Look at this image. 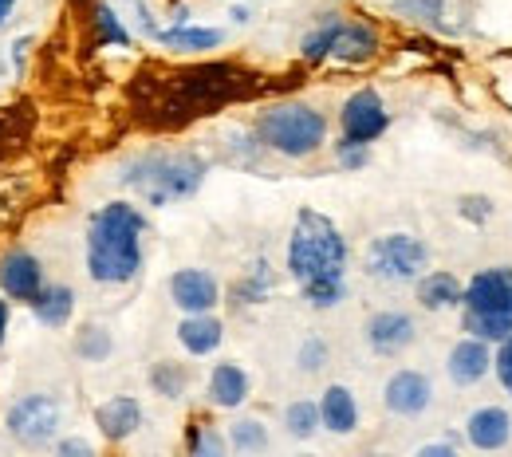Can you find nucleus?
Listing matches in <instances>:
<instances>
[{
  "mask_svg": "<svg viewBox=\"0 0 512 457\" xmlns=\"http://www.w3.org/2000/svg\"><path fill=\"white\" fill-rule=\"evenodd\" d=\"M186 450H190L193 457H221L225 450H229V438L217 434V426L193 418L190 434H186Z\"/></svg>",
  "mask_w": 512,
  "mask_h": 457,
  "instance_id": "nucleus-28",
  "label": "nucleus"
},
{
  "mask_svg": "<svg viewBox=\"0 0 512 457\" xmlns=\"http://www.w3.org/2000/svg\"><path fill=\"white\" fill-rule=\"evenodd\" d=\"M493 371H497V383L505 387V394L512 398V335H505L493 351Z\"/></svg>",
  "mask_w": 512,
  "mask_h": 457,
  "instance_id": "nucleus-34",
  "label": "nucleus"
},
{
  "mask_svg": "<svg viewBox=\"0 0 512 457\" xmlns=\"http://www.w3.org/2000/svg\"><path fill=\"white\" fill-rule=\"evenodd\" d=\"M95 32H99V44H107V48H130L127 24H123V20H119V12H115V8H107V4H99V8H95Z\"/></svg>",
  "mask_w": 512,
  "mask_h": 457,
  "instance_id": "nucleus-30",
  "label": "nucleus"
},
{
  "mask_svg": "<svg viewBox=\"0 0 512 457\" xmlns=\"http://www.w3.org/2000/svg\"><path fill=\"white\" fill-rule=\"evenodd\" d=\"M170 300L186 316H193V312H213L221 304V284L205 268H178L170 276Z\"/></svg>",
  "mask_w": 512,
  "mask_h": 457,
  "instance_id": "nucleus-15",
  "label": "nucleus"
},
{
  "mask_svg": "<svg viewBox=\"0 0 512 457\" xmlns=\"http://www.w3.org/2000/svg\"><path fill=\"white\" fill-rule=\"evenodd\" d=\"M339 131L343 138H355V142H379L390 131V111H386L383 95L375 87H359L347 95L343 111H339Z\"/></svg>",
  "mask_w": 512,
  "mask_h": 457,
  "instance_id": "nucleus-9",
  "label": "nucleus"
},
{
  "mask_svg": "<svg viewBox=\"0 0 512 457\" xmlns=\"http://www.w3.org/2000/svg\"><path fill=\"white\" fill-rule=\"evenodd\" d=\"M4 331H8V300H0V343H4Z\"/></svg>",
  "mask_w": 512,
  "mask_h": 457,
  "instance_id": "nucleus-37",
  "label": "nucleus"
},
{
  "mask_svg": "<svg viewBox=\"0 0 512 457\" xmlns=\"http://www.w3.org/2000/svg\"><path fill=\"white\" fill-rule=\"evenodd\" d=\"M60 430V402L52 394H24L8 410V434L20 446H48Z\"/></svg>",
  "mask_w": 512,
  "mask_h": 457,
  "instance_id": "nucleus-8",
  "label": "nucleus"
},
{
  "mask_svg": "<svg viewBox=\"0 0 512 457\" xmlns=\"http://www.w3.org/2000/svg\"><path fill=\"white\" fill-rule=\"evenodd\" d=\"M363 335H367V347H371L375 355L394 359V355H402L406 347H414V339H418V320H414L410 312L383 308V312H375V316L367 320Z\"/></svg>",
  "mask_w": 512,
  "mask_h": 457,
  "instance_id": "nucleus-14",
  "label": "nucleus"
},
{
  "mask_svg": "<svg viewBox=\"0 0 512 457\" xmlns=\"http://www.w3.org/2000/svg\"><path fill=\"white\" fill-rule=\"evenodd\" d=\"M60 454L64 457H91L95 450H91V442H83V438H67V442H60Z\"/></svg>",
  "mask_w": 512,
  "mask_h": 457,
  "instance_id": "nucleus-35",
  "label": "nucleus"
},
{
  "mask_svg": "<svg viewBox=\"0 0 512 457\" xmlns=\"http://www.w3.org/2000/svg\"><path fill=\"white\" fill-rule=\"evenodd\" d=\"M205 174H209V162L197 150H146L123 166L119 182L130 194H138V201L162 209V205L190 201L205 186Z\"/></svg>",
  "mask_w": 512,
  "mask_h": 457,
  "instance_id": "nucleus-3",
  "label": "nucleus"
},
{
  "mask_svg": "<svg viewBox=\"0 0 512 457\" xmlns=\"http://www.w3.org/2000/svg\"><path fill=\"white\" fill-rule=\"evenodd\" d=\"M249 391H253V379L241 363H217L209 371V383H205V394L217 410H237L249 402Z\"/></svg>",
  "mask_w": 512,
  "mask_h": 457,
  "instance_id": "nucleus-18",
  "label": "nucleus"
},
{
  "mask_svg": "<svg viewBox=\"0 0 512 457\" xmlns=\"http://www.w3.org/2000/svg\"><path fill=\"white\" fill-rule=\"evenodd\" d=\"M383 406L386 414H394V418H422L434 406V383H430V375L426 371H414V367L394 371L383 387Z\"/></svg>",
  "mask_w": 512,
  "mask_h": 457,
  "instance_id": "nucleus-10",
  "label": "nucleus"
},
{
  "mask_svg": "<svg viewBox=\"0 0 512 457\" xmlns=\"http://www.w3.org/2000/svg\"><path fill=\"white\" fill-rule=\"evenodd\" d=\"M12 4H16V0H0V24L12 16Z\"/></svg>",
  "mask_w": 512,
  "mask_h": 457,
  "instance_id": "nucleus-38",
  "label": "nucleus"
},
{
  "mask_svg": "<svg viewBox=\"0 0 512 457\" xmlns=\"http://www.w3.org/2000/svg\"><path fill=\"white\" fill-rule=\"evenodd\" d=\"M461 331L489 339L493 347L512 335V264L477 268L461 292Z\"/></svg>",
  "mask_w": 512,
  "mask_h": 457,
  "instance_id": "nucleus-4",
  "label": "nucleus"
},
{
  "mask_svg": "<svg viewBox=\"0 0 512 457\" xmlns=\"http://www.w3.org/2000/svg\"><path fill=\"white\" fill-rule=\"evenodd\" d=\"M150 387H154V394H162V398H182L186 387H190V371L182 363L162 359V363L150 367Z\"/></svg>",
  "mask_w": 512,
  "mask_h": 457,
  "instance_id": "nucleus-27",
  "label": "nucleus"
},
{
  "mask_svg": "<svg viewBox=\"0 0 512 457\" xmlns=\"http://www.w3.org/2000/svg\"><path fill=\"white\" fill-rule=\"evenodd\" d=\"M347 257H351L347 237L339 233V225L327 213H320V209H300L296 213L284 268L300 284V296L316 312L343 304V296H347Z\"/></svg>",
  "mask_w": 512,
  "mask_h": 457,
  "instance_id": "nucleus-1",
  "label": "nucleus"
},
{
  "mask_svg": "<svg viewBox=\"0 0 512 457\" xmlns=\"http://www.w3.org/2000/svg\"><path fill=\"white\" fill-rule=\"evenodd\" d=\"M154 40H158L162 48H170V52H209V48H217L225 36H221V28L170 24V28H158V32H154Z\"/></svg>",
  "mask_w": 512,
  "mask_h": 457,
  "instance_id": "nucleus-22",
  "label": "nucleus"
},
{
  "mask_svg": "<svg viewBox=\"0 0 512 457\" xmlns=\"http://www.w3.org/2000/svg\"><path fill=\"white\" fill-rule=\"evenodd\" d=\"M0 292L16 304H32L44 292V264L24 249H12L0 257Z\"/></svg>",
  "mask_w": 512,
  "mask_h": 457,
  "instance_id": "nucleus-16",
  "label": "nucleus"
},
{
  "mask_svg": "<svg viewBox=\"0 0 512 457\" xmlns=\"http://www.w3.org/2000/svg\"><path fill=\"white\" fill-rule=\"evenodd\" d=\"M284 430H288V438H296V442L316 438V434L323 430L320 402H312V398H296V402H288V406H284Z\"/></svg>",
  "mask_w": 512,
  "mask_h": 457,
  "instance_id": "nucleus-24",
  "label": "nucleus"
},
{
  "mask_svg": "<svg viewBox=\"0 0 512 457\" xmlns=\"http://www.w3.org/2000/svg\"><path fill=\"white\" fill-rule=\"evenodd\" d=\"M111 331L99 324H87L79 335H75V355L79 359H87V363H103L107 355H111Z\"/></svg>",
  "mask_w": 512,
  "mask_h": 457,
  "instance_id": "nucleus-29",
  "label": "nucleus"
},
{
  "mask_svg": "<svg viewBox=\"0 0 512 457\" xmlns=\"http://www.w3.org/2000/svg\"><path fill=\"white\" fill-rule=\"evenodd\" d=\"M146 213L134 201H107L87 221V272L95 284H130L142 272Z\"/></svg>",
  "mask_w": 512,
  "mask_h": 457,
  "instance_id": "nucleus-2",
  "label": "nucleus"
},
{
  "mask_svg": "<svg viewBox=\"0 0 512 457\" xmlns=\"http://www.w3.org/2000/svg\"><path fill=\"white\" fill-rule=\"evenodd\" d=\"M225 438H229V450H237V454H264L268 450V426L260 418H237Z\"/></svg>",
  "mask_w": 512,
  "mask_h": 457,
  "instance_id": "nucleus-26",
  "label": "nucleus"
},
{
  "mask_svg": "<svg viewBox=\"0 0 512 457\" xmlns=\"http://www.w3.org/2000/svg\"><path fill=\"white\" fill-rule=\"evenodd\" d=\"M363 268L371 280L383 284H414L426 268H430V245L418 233H383L367 245Z\"/></svg>",
  "mask_w": 512,
  "mask_h": 457,
  "instance_id": "nucleus-7",
  "label": "nucleus"
},
{
  "mask_svg": "<svg viewBox=\"0 0 512 457\" xmlns=\"http://www.w3.org/2000/svg\"><path fill=\"white\" fill-rule=\"evenodd\" d=\"M461 292H465V284L453 272H446V268H426L414 280V296H418V304L426 312H453V308H461Z\"/></svg>",
  "mask_w": 512,
  "mask_h": 457,
  "instance_id": "nucleus-19",
  "label": "nucleus"
},
{
  "mask_svg": "<svg viewBox=\"0 0 512 457\" xmlns=\"http://www.w3.org/2000/svg\"><path fill=\"white\" fill-rule=\"evenodd\" d=\"M256 138L264 150L280 158H312L327 142V115L316 111L312 103H272L256 115Z\"/></svg>",
  "mask_w": 512,
  "mask_h": 457,
  "instance_id": "nucleus-5",
  "label": "nucleus"
},
{
  "mask_svg": "<svg viewBox=\"0 0 512 457\" xmlns=\"http://www.w3.org/2000/svg\"><path fill=\"white\" fill-rule=\"evenodd\" d=\"M457 454V442H430V446H422L418 457H453Z\"/></svg>",
  "mask_w": 512,
  "mask_h": 457,
  "instance_id": "nucleus-36",
  "label": "nucleus"
},
{
  "mask_svg": "<svg viewBox=\"0 0 512 457\" xmlns=\"http://www.w3.org/2000/svg\"><path fill=\"white\" fill-rule=\"evenodd\" d=\"M331 150H335L339 170H347V174H359V170L371 162V146H367V142H355V138H339Z\"/></svg>",
  "mask_w": 512,
  "mask_h": 457,
  "instance_id": "nucleus-31",
  "label": "nucleus"
},
{
  "mask_svg": "<svg viewBox=\"0 0 512 457\" xmlns=\"http://www.w3.org/2000/svg\"><path fill=\"white\" fill-rule=\"evenodd\" d=\"M221 339H225V324H221L213 312H193V316H186V320L178 324V343L190 351L193 359L213 355V351L221 347Z\"/></svg>",
  "mask_w": 512,
  "mask_h": 457,
  "instance_id": "nucleus-21",
  "label": "nucleus"
},
{
  "mask_svg": "<svg viewBox=\"0 0 512 457\" xmlns=\"http://www.w3.org/2000/svg\"><path fill=\"white\" fill-rule=\"evenodd\" d=\"M75 308V292L64 284H44V292L32 300V312L44 327H64Z\"/></svg>",
  "mask_w": 512,
  "mask_h": 457,
  "instance_id": "nucleus-23",
  "label": "nucleus"
},
{
  "mask_svg": "<svg viewBox=\"0 0 512 457\" xmlns=\"http://www.w3.org/2000/svg\"><path fill=\"white\" fill-rule=\"evenodd\" d=\"M446 375L453 387L469 391L477 383H485L493 375V343L489 339H477V335H461L446 355Z\"/></svg>",
  "mask_w": 512,
  "mask_h": 457,
  "instance_id": "nucleus-11",
  "label": "nucleus"
},
{
  "mask_svg": "<svg viewBox=\"0 0 512 457\" xmlns=\"http://www.w3.org/2000/svg\"><path fill=\"white\" fill-rule=\"evenodd\" d=\"M300 56L308 64H323V60H335V64H367L379 56V32L363 20H343V16H323L320 24L304 36L300 44Z\"/></svg>",
  "mask_w": 512,
  "mask_h": 457,
  "instance_id": "nucleus-6",
  "label": "nucleus"
},
{
  "mask_svg": "<svg viewBox=\"0 0 512 457\" xmlns=\"http://www.w3.org/2000/svg\"><path fill=\"white\" fill-rule=\"evenodd\" d=\"M327 359H331V347H327V339L320 335H308L304 343H300V351H296V363H300V371L304 375H316L327 367Z\"/></svg>",
  "mask_w": 512,
  "mask_h": 457,
  "instance_id": "nucleus-32",
  "label": "nucleus"
},
{
  "mask_svg": "<svg viewBox=\"0 0 512 457\" xmlns=\"http://www.w3.org/2000/svg\"><path fill=\"white\" fill-rule=\"evenodd\" d=\"M457 213H461V221H469V225H485V221H493L497 205H493V197H485V194H465L457 201Z\"/></svg>",
  "mask_w": 512,
  "mask_h": 457,
  "instance_id": "nucleus-33",
  "label": "nucleus"
},
{
  "mask_svg": "<svg viewBox=\"0 0 512 457\" xmlns=\"http://www.w3.org/2000/svg\"><path fill=\"white\" fill-rule=\"evenodd\" d=\"M320 422L327 434H339V438H347V434H355L359 430V402H355V394L351 387H343V383H331L320 398Z\"/></svg>",
  "mask_w": 512,
  "mask_h": 457,
  "instance_id": "nucleus-20",
  "label": "nucleus"
},
{
  "mask_svg": "<svg viewBox=\"0 0 512 457\" xmlns=\"http://www.w3.org/2000/svg\"><path fill=\"white\" fill-rule=\"evenodd\" d=\"M272 288H276V276H272L268 261H253L245 268V276L237 280L233 296H237V304H264L272 296Z\"/></svg>",
  "mask_w": 512,
  "mask_h": 457,
  "instance_id": "nucleus-25",
  "label": "nucleus"
},
{
  "mask_svg": "<svg viewBox=\"0 0 512 457\" xmlns=\"http://www.w3.org/2000/svg\"><path fill=\"white\" fill-rule=\"evenodd\" d=\"M465 442L481 454H497L512 446V410L501 402H485L477 410H469L465 418Z\"/></svg>",
  "mask_w": 512,
  "mask_h": 457,
  "instance_id": "nucleus-13",
  "label": "nucleus"
},
{
  "mask_svg": "<svg viewBox=\"0 0 512 457\" xmlns=\"http://www.w3.org/2000/svg\"><path fill=\"white\" fill-rule=\"evenodd\" d=\"M406 20L430 28V32H442V36H461L469 32V20H473V4L469 0H398L394 4Z\"/></svg>",
  "mask_w": 512,
  "mask_h": 457,
  "instance_id": "nucleus-12",
  "label": "nucleus"
},
{
  "mask_svg": "<svg viewBox=\"0 0 512 457\" xmlns=\"http://www.w3.org/2000/svg\"><path fill=\"white\" fill-rule=\"evenodd\" d=\"M95 426H99V434H103L111 446L127 442V438H134V434L142 430V402H138L134 394H115V398H107V402L95 410Z\"/></svg>",
  "mask_w": 512,
  "mask_h": 457,
  "instance_id": "nucleus-17",
  "label": "nucleus"
}]
</instances>
